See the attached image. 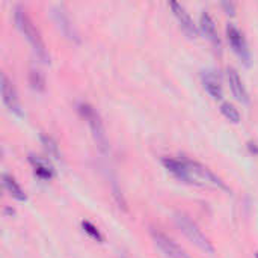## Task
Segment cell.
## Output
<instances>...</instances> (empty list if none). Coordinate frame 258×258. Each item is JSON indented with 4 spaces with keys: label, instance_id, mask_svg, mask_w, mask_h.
<instances>
[{
    "label": "cell",
    "instance_id": "d6986e66",
    "mask_svg": "<svg viewBox=\"0 0 258 258\" xmlns=\"http://www.w3.org/2000/svg\"><path fill=\"white\" fill-rule=\"evenodd\" d=\"M222 8H225L227 9V14H231V15H234V3H228V2H224L222 3Z\"/></svg>",
    "mask_w": 258,
    "mask_h": 258
},
{
    "label": "cell",
    "instance_id": "3957f363",
    "mask_svg": "<svg viewBox=\"0 0 258 258\" xmlns=\"http://www.w3.org/2000/svg\"><path fill=\"white\" fill-rule=\"evenodd\" d=\"M79 112L83 116V119H86L98 150L101 153H107L109 151V139H107V133H106V128H104V124H103L100 113L88 103H80Z\"/></svg>",
    "mask_w": 258,
    "mask_h": 258
},
{
    "label": "cell",
    "instance_id": "2e32d148",
    "mask_svg": "<svg viewBox=\"0 0 258 258\" xmlns=\"http://www.w3.org/2000/svg\"><path fill=\"white\" fill-rule=\"evenodd\" d=\"M29 82H30V86H32L35 91H39V92H41V91L45 89V79H44V74H42L38 68H35V67L30 68Z\"/></svg>",
    "mask_w": 258,
    "mask_h": 258
},
{
    "label": "cell",
    "instance_id": "5bb4252c",
    "mask_svg": "<svg viewBox=\"0 0 258 258\" xmlns=\"http://www.w3.org/2000/svg\"><path fill=\"white\" fill-rule=\"evenodd\" d=\"M3 186L6 189V192L17 201H26L27 195L24 194V190L21 189V186L15 181V178L9 174H3Z\"/></svg>",
    "mask_w": 258,
    "mask_h": 258
},
{
    "label": "cell",
    "instance_id": "52a82bcc",
    "mask_svg": "<svg viewBox=\"0 0 258 258\" xmlns=\"http://www.w3.org/2000/svg\"><path fill=\"white\" fill-rule=\"evenodd\" d=\"M151 237H153L156 246L163 252V255L166 258H190L189 254L181 246H178L172 239H169L163 233L153 230L151 231Z\"/></svg>",
    "mask_w": 258,
    "mask_h": 258
},
{
    "label": "cell",
    "instance_id": "e0dca14e",
    "mask_svg": "<svg viewBox=\"0 0 258 258\" xmlns=\"http://www.w3.org/2000/svg\"><path fill=\"white\" fill-rule=\"evenodd\" d=\"M41 142L45 148V151L48 153V156H51L56 160H60V153H59V147L56 144V141L48 136V135H41Z\"/></svg>",
    "mask_w": 258,
    "mask_h": 258
},
{
    "label": "cell",
    "instance_id": "ac0fdd59",
    "mask_svg": "<svg viewBox=\"0 0 258 258\" xmlns=\"http://www.w3.org/2000/svg\"><path fill=\"white\" fill-rule=\"evenodd\" d=\"M82 227H83V230H85V233L88 234V236H91L94 240H97V242H103V237H101V234H100V231H98V228L97 227H94L91 222H83L82 224Z\"/></svg>",
    "mask_w": 258,
    "mask_h": 258
},
{
    "label": "cell",
    "instance_id": "277c9868",
    "mask_svg": "<svg viewBox=\"0 0 258 258\" xmlns=\"http://www.w3.org/2000/svg\"><path fill=\"white\" fill-rule=\"evenodd\" d=\"M175 224L180 228V231L201 251L207 252V254H213L215 248L212 245V242L206 237V234L200 230V227L184 213H175Z\"/></svg>",
    "mask_w": 258,
    "mask_h": 258
},
{
    "label": "cell",
    "instance_id": "5b68a950",
    "mask_svg": "<svg viewBox=\"0 0 258 258\" xmlns=\"http://www.w3.org/2000/svg\"><path fill=\"white\" fill-rule=\"evenodd\" d=\"M51 15H53V20L57 26V29L63 33V36L70 41H74V42H80V36H79V32L74 26V23L71 21L67 9L62 6V5H57L51 9Z\"/></svg>",
    "mask_w": 258,
    "mask_h": 258
},
{
    "label": "cell",
    "instance_id": "6da1fadb",
    "mask_svg": "<svg viewBox=\"0 0 258 258\" xmlns=\"http://www.w3.org/2000/svg\"><path fill=\"white\" fill-rule=\"evenodd\" d=\"M14 20H15V24L17 27L20 29V32L26 36V39L29 41L33 53L36 54V57L44 62V63H48L50 62V54H48V50L45 47V42L39 33V30L36 29V26L33 24L32 18L29 17V14L26 12V9L23 6H15V11H14Z\"/></svg>",
    "mask_w": 258,
    "mask_h": 258
},
{
    "label": "cell",
    "instance_id": "8fae6325",
    "mask_svg": "<svg viewBox=\"0 0 258 258\" xmlns=\"http://www.w3.org/2000/svg\"><path fill=\"white\" fill-rule=\"evenodd\" d=\"M201 80H203V85L206 88V91L215 98V100H221L224 97V89H222V82H221V77L212 71V70H206L201 73Z\"/></svg>",
    "mask_w": 258,
    "mask_h": 258
},
{
    "label": "cell",
    "instance_id": "7c38bea8",
    "mask_svg": "<svg viewBox=\"0 0 258 258\" xmlns=\"http://www.w3.org/2000/svg\"><path fill=\"white\" fill-rule=\"evenodd\" d=\"M200 26H201V30L204 32V35L212 41V44L219 48L221 47V39H219V35H218L216 23H215V20L212 18V15L209 12H203L201 14Z\"/></svg>",
    "mask_w": 258,
    "mask_h": 258
},
{
    "label": "cell",
    "instance_id": "30bf717a",
    "mask_svg": "<svg viewBox=\"0 0 258 258\" xmlns=\"http://www.w3.org/2000/svg\"><path fill=\"white\" fill-rule=\"evenodd\" d=\"M227 77H228L230 89H231L233 95L236 97V100L240 101V103H243V104H248L249 103V94H248V89L243 85V80L239 76V73L234 68H228Z\"/></svg>",
    "mask_w": 258,
    "mask_h": 258
},
{
    "label": "cell",
    "instance_id": "7a4b0ae2",
    "mask_svg": "<svg viewBox=\"0 0 258 258\" xmlns=\"http://www.w3.org/2000/svg\"><path fill=\"white\" fill-rule=\"evenodd\" d=\"M186 165V183L197 184V186H210L215 189H221L225 192H230V187L209 168L198 162H192L187 159H183Z\"/></svg>",
    "mask_w": 258,
    "mask_h": 258
},
{
    "label": "cell",
    "instance_id": "ffe728a7",
    "mask_svg": "<svg viewBox=\"0 0 258 258\" xmlns=\"http://www.w3.org/2000/svg\"><path fill=\"white\" fill-rule=\"evenodd\" d=\"M255 258H258V254H255Z\"/></svg>",
    "mask_w": 258,
    "mask_h": 258
},
{
    "label": "cell",
    "instance_id": "8992f818",
    "mask_svg": "<svg viewBox=\"0 0 258 258\" xmlns=\"http://www.w3.org/2000/svg\"><path fill=\"white\" fill-rule=\"evenodd\" d=\"M227 36H228V41H230V45L233 47L234 53L246 63L249 65V60H251V51L248 48V42L242 33V30L239 27H236L234 24H228L227 26Z\"/></svg>",
    "mask_w": 258,
    "mask_h": 258
},
{
    "label": "cell",
    "instance_id": "9c48e42d",
    "mask_svg": "<svg viewBox=\"0 0 258 258\" xmlns=\"http://www.w3.org/2000/svg\"><path fill=\"white\" fill-rule=\"evenodd\" d=\"M169 8L172 9V12H174L175 18L178 20L181 29H183L190 38H197V36H198V27H197V24L194 23V20H192V17L189 15V12L184 9V6H181V5L177 3V2H171V3H169Z\"/></svg>",
    "mask_w": 258,
    "mask_h": 258
},
{
    "label": "cell",
    "instance_id": "9a60e30c",
    "mask_svg": "<svg viewBox=\"0 0 258 258\" xmlns=\"http://www.w3.org/2000/svg\"><path fill=\"white\" fill-rule=\"evenodd\" d=\"M221 112H222V115H224L228 121H231V122H234V124H239V122H240V112H239V109H237L233 103L224 101V103L221 104Z\"/></svg>",
    "mask_w": 258,
    "mask_h": 258
},
{
    "label": "cell",
    "instance_id": "ba28073f",
    "mask_svg": "<svg viewBox=\"0 0 258 258\" xmlns=\"http://www.w3.org/2000/svg\"><path fill=\"white\" fill-rule=\"evenodd\" d=\"M0 88H2V98H3L5 106L12 113L21 116L23 115V110H21V104H20L18 94L15 91L14 83L8 79V76L5 73H2V76H0Z\"/></svg>",
    "mask_w": 258,
    "mask_h": 258
},
{
    "label": "cell",
    "instance_id": "4fadbf2b",
    "mask_svg": "<svg viewBox=\"0 0 258 258\" xmlns=\"http://www.w3.org/2000/svg\"><path fill=\"white\" fill-rule=\"evenodd\" d=\"M32 166H33V171H35V175L41 180H50L53 178L54 175V169L53 166L48 163V160L42 159V157H35V156H30L29 157Z\"/></svg>",
    "mask_w": 258,
    "mask_h": 258
}]
</instances>
